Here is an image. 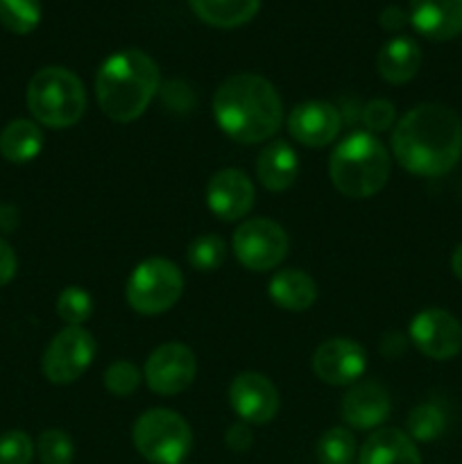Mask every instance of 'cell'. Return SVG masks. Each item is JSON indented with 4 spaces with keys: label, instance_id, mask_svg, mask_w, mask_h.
Masks as SVG:
<instances>
[{
    "label": "cell",
    "instance_id": "obj_1",
    "mask_svg": "<svg viewBox=\"0 0 462 464\" xmlns=\"http://www.w3.org/2000/svg\"><path fill=\"white\" fill-rule=\"evenodd\" d=\"M392 150L399 166L419 177H442L462 157V121L444 104H419L397 122Z\"/></svg>",
    "mask_w": 462,
    "mask_h": 464
},
{
    "label": "cell",
    "instance_id": "obj_2",
    "mask_svg": "<svg viewBox=\"0 0 462 464\" xmlns=\"http://www.w3.org/2000/svg\"><path fill=\"white\" fill-rule=\"evenodd\" d=\"M213 116L229 139L261 143L279 131L284 104L272 82L254 72H240L222 82L216 91Z\"/></svg>",
    "mask_w": 462,
    "mask_h": 464
},
{
    "label": "cell",
    "instance_id": "obj_3",
    "mask_svg": "<svg viewBox=\"0 0 462 464\" xmlns=\"http://www.w3.org/2000/svg\"><path fill=\"white\" fill-rule=\"evenodd\" d=\"M159 82V66L149 54L140 50L111 54L95 77L100 109L116 122L136 121L157 95Z\"/></svg>",
    "mask_w": 462,
    "mask_h": 464
},
{
    "label": "cell",
    "instance_id": "obj_4",
    "mask_svg": "<svg viewBox=\"0 0 462 464\" xmlns=\"http://www.w3.org/2000/svg\"><path fill=\"white\" fill-rule=\"evenodd\" d=\"M390 154L376 136L356 131L335 145L329 161V175L335 190L344 198L365 199L379 193L390 179Z\"/></svg>",
    "mask_w": 462,
    "mask_h": 464
},
{
    "label": "cell",
    "instance_id": "obj_5",
    "mask_svg": "<svg viewBox=\"0 0 462 464\" xmlns=\"http://www.w3.org/2000/svg\"><path fill=\"white\" fill-rule=\"evenodd\" d=\"M27 109L36 122L53 130L77 125L86 111L84 84L68 68H41L27 84Z\"/></svg>",
    "mask_w": 462,
    "mask_h": 464
},
{
    "label": "cell",
    "instance_id": "obj_6",
    "mask_svg": "<svg viewBox=\"0 0 462 464\" xmlns=\"http://www.w3.org/2000/svg\"><path fill=\"white\" fill-rule=\"evenodd\" d=\"M134 447L149 464H181L193 449L188 421L168 408H152L134 424Z\"/></svg>",
    "mask_w": 462,
    "mask_h": 464
},
{
    "label": "cell",
    "instance_id": "obj_7",
    "mask_svg": "<svg viewBox=\"0 0 462 464\" xmlns=\"http://www.w3.org/2000/svg\"><path fill=\"white\" fill-rule=\"evenodd\" d=\"M184 276L168 258H148L139 263L127 281V302L140 315H159L179 302Z\"/></svg>",
    "mask_w": 462,
    "mask_h": 464
},
{
    "label": "cell",
    "instance_id": "obj_8",
    "mask_svg": "<svg viewBox=\"0 0 462 464\" xmlns=\"http://www.w3.org/2000/svg\"><path fill=\"white\" fill-rule=\"evenodd\" d=\"M234 254L247 270H274L288 254V236L274 220L249 218L236 229Z\"/></svg>",
    "mask_w": 462,
    "mask_h": 464
},
{
    "label": "cell",
    "instance_id": "obj_9",
    "mask_svg": "<svg viewBox=\"0 0 462 464\" xmlns=\"http://www.w3.org/2000/svg\"><path fill=\"white\" fill-rule=\"evenodd\" d=\"M95 358V340L84 326H66L59 331L43 353V374L50 383H75Z\"/></svg>",
    "mask_w": 462,
    "mask_h": 464
},
{
    "label": "cell",
    "instance_id": "obj_10",
    "mask_svg": "<svg viewBox=\"0 0 462 464\" xmlns=\"http://www.w3.org/2000/svg\"><path fill=\"white\" fill-rule=\"evenodd\" d=\"M197 374V358L186 344L166 343L145 362V381L161 397H172L188 388Z\"/></svg>",
    "mask_w": 462,
    "mask_h": 464
},
{
    "label": "cell",
    "instance_id": "obj_11",
    "mask_svg": "<svg viewBox=\"0 0 462 464\" xmlns=\"http://www.w3.org/2000/svg\"><path fill=\"white\" fill-rule=\"evenodd\" d=\"M410 340L424 356L448 361L462 352V324L442 308H426L410 322Z\"/></svg>",
    "mask_w": 462,
    "mask_h": 464
},
{
    "label": "cell",
    "instance_id": "obj_12",
    "mask_svg": "<svg viewBox=\"0 0 462 464\" xmlns=\"http://www.w3.org/2000/svg\"><path fill=\"white\" fill-rule=\"evenodd\" d=\"M229 403L245 424H267L279 412V392L267 376L243 372L231 381Z\"/></svg>",
    "mask_w": 462,
    "mask_h": 464
},
{
    "label": "cell",
    "instance_id": "obj_13",
    "mask_svg": "<svg viewBox=\"0 0 462 464\" xmlns=\"http://www.w3.org/2000/svg\"><path fill=\"white\" fill-rule=\"evenodd\" d=\"M367 367V353L356 340L333 338L317 347L313 372L329 385H353Z\"/></svg>",
    "mask_w": 462,
    "mask_h": 464
},
{
    "label": "cell",
    "instance_id": "obj_14",
    "mask_svg": "<svg viewBox=\"0 0 462 464\" xmlns=\"http://www.w3.org/2000/svg\"><path fill=\"white\" fill-rule=\"evenodd\" d=\"M207 204L220 220H243L254 207V184L238 168H225L208 181Z\"/></svg>",
    "mask_w": 462,
    "mask_h": 464
},
{
    "label": "cell",
    "instance_id": "obj_15",
    "mask_svg": "<svg viewBox=\"0 0 462 464\" xmlns=\"http://www.w3.org/2000/svg\"><path fill=\"white\" fill-rule=\"evenodd\" d=\"M340 111L331 102L311 100L290 111L288 131L297 143L306 148H324L340 134Z\"/></svg>",
    "mask_w": 462,
    "mask_h": 464
},
{
    "label": "cell",
    "instance_id": "obj_16",
    "mask_svg": "<svg viewBox=\"0 0 462 464\" xmlns=\"http://www.w3.org/2000/svg\"><path fill=\"white\" fill-rule=\"evenodd\" d=\"M390 394L376 381H362V383H353V388L344 394L342 406V420L347 421L351 429H376L383 424L390 415Z\"/></svg>",
    "mask_w": 462,
    "mask_h": 464
},
{
    "label": "cell",
    "instance_id": "obj_17",
    "mask_svg": "<svg viewBox=\"0 0 462 464\" xmlns=\"http://www.w3.org/2000/svg\"><path fill=\"white\" fill-rule=\"evenodd\" d=\"M408 18L426 39L448 41L462 32V0H410Z\"/></svg>",
    "mask_w": 462,
    "mask_h": 464
},
{
    "label": "cell",
    "instance_id": "obj_18",
    "mask_svg": "<svg viewBox=\"0 0 462 464\" xmlns=\"http://www.w3.org/2000/svg\"><path fill=\"white\" fill-rule=\"evenodd\" d=\"M358 464H421V456L408 433L399 429H380L362 444Z\"/></svg>",
    "mask_w": 462,
    "mask_h": 464
},
{
    "label": "cell",
    "instance_id": "obj_19",
    "mask_svg": "<svg viewBox=\"0 0 462 464\" xmlns=\"http://www.w3.org/2000/svg\"><path fill=\"white\" fill-rule=\"evenodd\" d=\"M421 66V50L410 36H394L380 48L376 71L390 84H406Z\"/></svg>",
    "mask_w": 462,
    "mask_h": 464
},
{
    "label": "cell",
    "instance_id": "obj_20",
    "mask_svg": "<svg viewBox=\"0 0 462 464\" xmlns=\"http://www.w3.org/2000/svg\"><path fill=\"white\" fill-rule=\"evenodd\" d=\"M256 175L261 184L272 193L290 188L299 175L297 152L285 140H274L258 154Z\"/></svg>",
    "mask_w": 462,
    "mask_h": 464
},
{
    "label": "cell",
    "instance_id": "obj_21",
    "mask_svg": "<svg viewBox=\"0 0 462 464\" xmlns=\"http://www.w3.org/2000/svg\"><path fill=\"white\" fill-rule=\"evenodd\" d=\"M272 302L285 311H308L317 299V285L311 275L302 270H281L270 281Z\"/></svg>",
    "mask_w": 462,
    "mask_h": 464
},
{
    "label": "cell",
    "instance_id": "obj_22",
    "mask_svg": "<svg viewBox=\"0 0 462 464\" xmlns=\"http://www.w3.org/2000/svg\"><path fill=\"white\" fill-rule=\"evenodd\" d=\"M43 148V134L34 121L16 118L0 131V154L9 163H27Z\"/></svg>",
    "mask_w": 462,
    "mask_h": 464
},
{
    "label": "cell",
    "instance_id": "obj_23",
    "mask_svg": "<svg viewBox=\"0 0 462 464\" xmlns=\"http://www.w3.org/2000/svg\"><path fill=\"white\" fill-rule=\"evenodd\" d=\"M193 12L213 27H238L252 21L261 0H190Z\"/></svg>",
    "mask_w": 462,
    "mask_h": 464
},
{
    "label": "cell",
    "instance_id": "obj_24",
    "mask_svg": "<svg viewBox=\"0 0 462 464\" xmlns=\"http://www.w3.org/2000/svg\"><path fill=\"white\" fill-rule=\"evenodd\" d=\"M447 429V415L438 403H419L406 420V433L412 442H433Z\"/></svg>",
    "mask_w": 462,
    "mask_h": 464
},
{
    "label": "cell",
    "instance_id": "obj_25",
    "mask_svg": "<svg viewBox=\"0 0 462 464\" xmlns=\"http://www.w3.org/2000/svg\"><path fill=\"white\" fill-rule=\"evenodd\" d=\"M41 21V0H0V25L14 34H30Z\"/></svg>",
    "mask_w": 462,
    "mask_h": 464
},
{
    "label": "cell",
    "instance_id": "obj_26",
    "mask_svg": "<svg viewBox=\"0 0 462 464\" xmlns=\"http://www.w3.org/2000/svg\"><path fill=\"white\" fill-rule=\"evenodd\" d=\"M356 458V438L349 429H329L317 442V460L322 464H351Z\"/></svg>",
    "mask_w": 462,
    "mask_h": 464
},
{
    "label": "cell",
    "instance_id": "obj_27",
    "mask_svg": "<svg viewBox=\"0 0 462 464\" xmlns=\"http://www.w3.org/2000/svg\"><path fill=\"white\" fill-rule=\"evenodd\" d=\"M226 258V243L220 236L204 234L197 236L188 245V263L197 272H216L220 270Z\"/></svg>",
    "mask_w": 462,
    "mask_h": 464
},
{
    "label": "cell",
    "instance_id": "obj_28",
    "mask_svg": "<svg viewBox=\"0 0 462 464\" xmlns=\"http://www.w3.org/2000/svg\"><path fill=\"white\" fill-rule=\"evenodd\" d=\"M57 313L68 326H82L93 313V299L80 285H68L59 295Z\"/></svg>",
    "mask_w": 462,
    "mask_h": 464
},
{
    "label": "cell",
    "instance_id": "obj_29",
    "mask_svg": "<svg viewBox=\"0 0 462 464\" xmlns=\"http://www.w3.org/2000/svg\"><path fill=\"white\" fill-rule=\"evenodd\" d=\"M36 451L43 464H72V456H75L71 435L59 429L43 430L36 442Z\"/></svg>",
    "mask_w": 462,
    "mask_h": 464
},
{
    "label": "cell",
    "instance_id": "obj_30",
    "mask_svg": "<svg viewBox=\"0 0 462 464\" xmlns=\"http://www.w3.org/2000/svg\"><path fill=\"white\" fill-rule=\"evenodd\" d=\"M140 370L130 361H116L104 372V388L116 397H130L139 390Z\"/></svg>",
    "mask_w": 462,
    "mask_h": 464
},
{
    "label": "cell",
    "instance_id": "obj_31",
    "mask_svg": "<svg viewBox=\"0 0 462 464\" xmlns=\"http://www.w3.org/2000/svg\"><path fill=\"white\" fill-rule=\"evenodd\" d=\"M34 444L23 430H7L0 435V464H30Z\"/></svg>",
    "mask_w": 462,
    "mask_h": 464
},
{
    "label": "cell",
    "instance_id": "obj_32",
    "mask_svg": "<svg viewBox=\"0 0 462 464\" xmlns=\"http://www.w3.org/2000/svg\"><path fill=\"white\" fill-rule=\"evenodd\" d=\"M397 118V109L390 100H371L365 109H362V122L367 125L370 131H385L394 125Z\"/></svg>",
    "mask_w": 462,
    "mask_h": 464
},
{
    "label": "cell",
    "instance_id": "obj_33",
    "mask_svg": "<svg viewBox=\"0 0 462 464\" xmlns=\"http://www.w3.org/2000/svg\"><path fill=\"white\" fill-rule=\"evenodd\" d=\"M225 442L231 451L243 453L252 447V430L245 421H238V424H231L225 433Z\"/></svg>",
    "mask_w": 462,
    "mask_h": 464
},
{
    "label": "cell",
    "instance_id": "obj_34",
    "mask_svg": "<svg viewBox=\"0 0 462 464\" xmlns=\"http://www.w3.org/2000/svg\"><path fill=\"white\" fill-rule=\"evenodd\" d=\"M16 254H14L12 245L5 238H0V285H7L9 281L16 276Z\"/></svg>",
    "mask_w": 462,
    "mask_h": 464
},
{
    "label": "cell",
    "instance_id": "obj_35",
    "mask_svg": "<svg viewBox=\"0 0 462 464\" xmlns=\"http://www.w3.org/2000/svg\"><path fill=\"white\" fill-rule=\"evenodd\" d=\"M379 21H380V25L385 27V30L394 32V30H401V27L406 25L410 18H408V14L403 12L401 7H397V5H388V7L380 12Z\"/></svg>",
    "mask_w": 462,
    "mask_h": 464
},
{
    "label": "cell",
    "instance_id": "obj_36",
    "mask_svg": "<svg viewBox=\"0 0 462 464\" xmlns=\"http://www.w3.org/2000/svg\"><path fill=\"white\" fill-rule=\"evenodd\" d=\"M18 227V211L12 204H0V234H12Z\"/></svg>",
    "mask_w": 462,
    "mask_h": 464
},
{
    "label": "cell",
    "instance_id": "obj_37",
    "mask_svg": "<svg viewBox=\"0 0 462 464\" xmlns=\"http://www.w3.org/2000/svg\"><path fill=\"white\" fill-rule=\"evenodd\" d=\"M451 270H453V275H456L457 279L462 281V243L457 245L456 252H453V256H451Z\"/></svg>",
    "mask_w": 462,
    "mask_h": 464
}]
</instances>
